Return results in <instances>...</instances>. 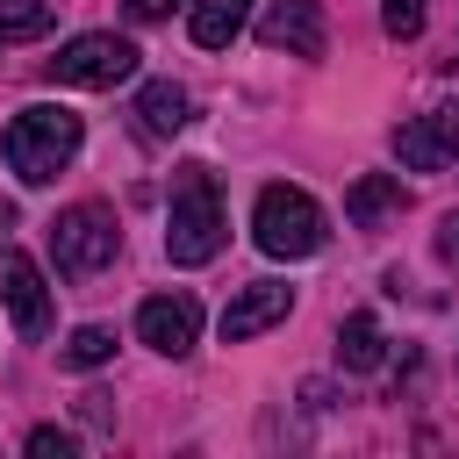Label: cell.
<instances>
[{
	"mask_svg": "<svg viewBox=\"0 0 459 459\" xmlns=\"http://www.w3.org/2000/svg\"><path fill=\"white\" fill-rule=\"evenodd\" d=\"M79 143H86V122H79L72 108H50V100L22 108V115L7 122V136H0L7 172H14L22 186H50V179L79 158Z\"/></svg>",
	"mask_w": 459,
	"mask_h": 459,
	"instance_id": "obj_1",
	"label": "cell"
},
{
	"mask_svg": "<svg viewBox=\"0 0 459 459\" xmlns=\"http://www.w3.org/2000/svg\"><path fill=\"white\" fill-rule=\"evenodd\" d=\"M230 237V215H222V194H215V172L208 165H179L172 172V215H165V258L172 265H208Z\"/></svg>",
	"mask_w": 459,
	"mask_h": 459,
	"instance_id": "obj_2",
	"label": "cell"
},
{
	"mask_svg": "<svg viewBox=\"0 0 459 459\" xmlns=\"http://www.w3.org/2000/svg\"><path fill=\"white\" fill-rule=\"evenodd\" d=\"M251 237H258L265 258H316L323 237H330V222H323L316 194L273 179V186H258V201H251Z\"/></svg>",
	"mask_w": 459,
	"mask_h": 459,
	"instance_id": "obj_3",
	"label": "cell"
},
{
	"mask_svg": "<svg viewBox=\"0 0 459 459\" xmlns=\"http://www.w3.org/2000/svg\"><path fill=\"white\" fill-rule=\"evenodd\" d=\"M115 251H122V230H115L108 201H79L50 222V265L65 280H93L100 265H115Z\"/></svg>",
	"mask_w": 459,
	"mask_h": 459,
	"instance_id": "obj_4",
	"label": "cell"
},
{
	"mask_svg": "<svg viewBox=\"0 0 459 459\" xmlns=\"http://www.w3.org/2000/svg\"><path fill=\"white\" fill-rule=\"evenodd\" d=\"M129 72H136V43L115 36V29H86V36H72L50 57V79L57 86H122Z\"/></svg>",
	"mask_w": 459,
	"mask_h": 459,
	"instance_id": "obj_5",
	"label": "cell"
},
{
	"mask_svg": "<svg viewBox=\"0 0 459 459\" xmlns=\"http://www.w3.org/2000/svg\"><path fill=\"white\" fill-rule=\"evenodd\" d=\"M0 301H7V316H14V330L22 337H43L50 330V280H43V265L29 258V251H0Z\"/></svg>",
	"mask_w": 459,
	"mask_h": 459,
	"instance_id": "obj_6",
	"label": "cell"
},
{
	"mask_svg": "<svg viewBox=\"0 0 459 459\" xmlns=\"http://www.w3.org/2000/svg\"><path fill=\"white\" fill-rule=\"evenodd\" d=\"M136 337L158 351V359H186L194 337H201V301L194 294H151L136 308Z\"/></svg>",
	"mask_w": 459,
	"mask_h": 459,
	"instance_id": "obj_7",
	"label": "cell"
},
{
	"mask_svg": "<svg viewBox=\"0 0 459 459\" xmlns=\"http://www.w3.org/2000/svg\"><path fill=\"white\" fill-rule=\"evenodd\" d=\"M258 43H265V50H287V57H323L330 22H323L316 0H265V14H258Z\"/></svg>",
	"mask_w": 459,
	"mask_h": 459,
	"instance_id": "obj_8",
	"label": "cell"
},
{
	"mask_svg": "<svg viewBox=\"0 0 459 459\" xmlns=\"http://www.w3.org/2000/svg\"><path fill=\"white\" fill-rule=\"evenodd\" d=\"M394 158H402L409 172H445V165L459 158V108H430V115L402 122V129H394Z\"/></svg>",
	"mask_w": 459,
	"mask_h": 459,
	"instance_id": "obj_9",
	"label": "cell"
},
{
	"mask_svg": "<svg viewBox=\"0 0 459 459\" xmlns=\"http://www.w3.org/2000/svg\"><path fill=\"white\" fill-rule=\"evenodd\" d=\"M287 308H294V287H280V280H251V287H237L230 308H222V344H244V337L287 323Z\"/></svg>",
	"mask_w": 459,
	"mask_h": 459,
	"instance_id": "obj_10",
	"label": "cell"
},
{
	"mask_svg": "<svg viewBox=\"0 0 459 459\" xmlns=\"http://www.w3.org/2000/svg\"><path fill=\"white\" fill-rule=\"evenodd\" d=\"M402 208H409V186H402L394 172H359V179L344 186V215H351V230H387Z\"/></svg>",
	"mask_w": 459,
	"mask_h": 459,
	"instance_id": "obj_11",
	"label": "cell"
},
{
	"mask_svg": "<svg viewBox=\"0 0 459 459\" xmlns=\"http://www.w3.org/2000/svg\"><path fill=\"white\" fill-rule=\"evenodd\" d=\"M186 29H194V43H201V50H230V43L251 29V0H194Z\"/></svg>",
	"mask_w": 459,
	"mask_h": 459,
	"instance_id": "obj_12",
	"label": "cell"
},
{
	"mask_svg": "<svg viewBox=\"0 0 459 459\" xmlns=\"http://www.w3.org/2000/svg\"><path fill=\"white\" fill-rule=\"evenodd\" d=\"M186 86H172V79H151L143 93H136V122H143V136H172V129H186Z\"/></svg>",
	"mask_w": 459,
	"mask_h": 459,
	"instance_id": "obj_13",
	"label": "cell"
},
{
	"mask_svg": "<svg viewBox=\"0 0 459 459\" xmlns=\"http://www.w3.org/2000/svg\"><path fill=\"white\" fill-rule=\"evenodd\" d=\"M380 359H387L380 323H373L366 308H359V316H344V323H337V366H344V373H373Z\"/></svg>",
	"mask_w": 459,
	"mask_h": 459,
	"instance_id": "obj_14",
	"label": "cell"
},
{
	"mask_svg": "<svg viewBox=\"0 0 459 459\" xmlns=\"http://www.w3.org/2000/svg\"><path fill=\"white\" fill-rule=\"evenodd\" d=\"M50 36V0H0V43H36Z\"/></svg>",
	"mask_w": 459,
	"mask_h": 459,
	"instance_id": "obj_15",
	"label": "cell"
},
{
	"mask_svg": "<svg viewBox=\"0 0 459 459\" xmlns=\"http://www.w3.org/2000/svg\"><path fill=\"white\" fill-rule=\"evenodd\" d=\"M108 359H115V330H108V323H79V330L65 337V366L86 373V366H108Z\"/></svg>",
	"mask_w": 459,
	"mask_h": 459,
	"instance_id": "obj_16",
	"label": "cell"
},
{
	"mask_svg": "<svg viewBox=\"0 0 459 459\" xmlns=\"http://www.w3.org/2000/svg\"><path fill=\"white\" fill-rule=\"evenodd\" d=\"M380 22H387V36H394V43H409V36L423 29V0H387V7H380Z\"/></svg>",
	"mask_w": 459,
	"mask_h": 459,
	"instance_id": "obj_17",
	"label": "cell"
},
{
	"mask_svg": "<svg viewBox=\"0 0 459 459\" xmlns=\"http://www.w3.org/2000/svg\"><path fill=\"white\" fill-rule=\"evenodd\" d=\"M29 452H36V459H50V452L72 459V430H50V423H43V430H29Z\"/></svg>",
	"mask_w": 459,
	"mask_h": 459,
	"instance_id": "obj_18",
	"label": "cell"
},
{
	"mask_svg": "<svg viewBox=\"0 0 459 459\" xmlns=\"http://www.w3.org/2000/svg\"><path fill=\"white\" fill-rule=\"evenodd\" d=\"M437 258H445V265H459V208L437 222Z\"/></svg>",
	"mask_w": 459,
	"mask_h": 459,
	"instance_id": "obj_19",
	"label": "cell"
},
{
	"mask_svg": "<svg viewBox=\"0 0 459 459\" xmlns=\"http://www.w3.org/2000/svg\"><path fill=\"white\" fill-rule=\"evenodd\" d=\"M122 7H129V22H165L179 0H122Z\"/></svg>",
	"mask_w": 459,
	"mask_h": 459,
	"instance_id": "obj_20",
	"label": "cell"
}]
</instances>
